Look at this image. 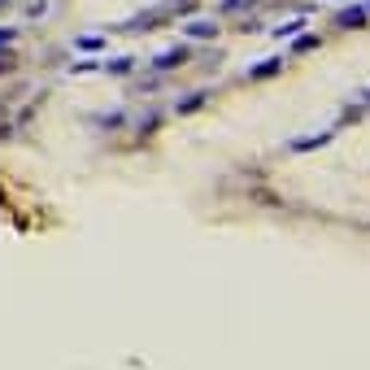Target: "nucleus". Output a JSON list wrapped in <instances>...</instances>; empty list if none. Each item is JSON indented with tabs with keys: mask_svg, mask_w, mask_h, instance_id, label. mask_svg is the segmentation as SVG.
<instances>
[{
	"mask_svg": "<svg viewBox=\"0 0 370 370\" xmlns=\"http://www.w3.org/2000/svg\"><path fill=\"white\" fill-rule=\"evenodd\" d=\"M187 62V49L179 44V49H166L161 57H157V70H174V66H183Z\"/></svg>",
	"mask_w": 370,
	"mask_h": 370,
	"instance_id": "obj_1",
	"label": "nucleus"
},
{
	"mask_svg": "<svg viewBox=\"0 0 370 370\" xmlns=\"http://www.w3.org/2000/svg\"><path fill=\"white\" fill-rule=\"evenodd\" d=\"M340 27H344V31L366 27V9H344V14H340Z\"/></svg>",
	"mask_w": 370,
	"mask_h": 370,
	"instance_id": "obj_2",
	"label": "nucleus"
},
{
	"mask_svg": "<svg viewBox=\"0 0 370 370\" xmlns=\"http://www.w3.org/2000/svg\"><path fill=\"white\" fill-rule=\"evenodd\" d=\"M279 70H283V62H279V57H270V62H261V66L248 70V79H270V75H279Z\"/></svg>",
	"mask_w": 370,
	"mask_h": 370,
	"instance_id": "obj_3",
	"label": "nucleus"
},
{
	"mask_svg": "<svg viewBox=\"0 0 370 370\" xmlns=\"http://www.w3.org/2000/svg\"><path fill=\"white\" fill-rule=\"evenodd\" d=\"M327 140H331V131H318V135H309V140H296L292 148H301V153H305V148H318V144H327Z\"/></svg>",
	"mask_w": 370,
	"mask_h": 370,
	"instance_id": "obj_4",
	"label": "nucleus"
},
{
	"mask_svg": "<svg viewBox=\"0 0 370 370\" xmlns=\"http://www.w3.org/2000/svg\"><path fill=\"white\" fill-rule=\"evenodd\" d=\"M200 105H205V92H192L187 101H179V114H196Z\"/></svg>",
	"mask_w": 370,
	"mask_h": 370,
	"instance_id": "obj_5",
	"label": "nucleus"
},
{
	"mask_svg": "<svg viewBox=\"0 0 370 370\" xmlns=\"http://www.w3.org/2000/svg\"><path fill=\"white\" fill-rule=\"evenodd\" d=\"M218 27H213V22H192V27H187V35H196V40H205V35H213Z\"/></svg>",
	"mask_w": 370,
	"mask_h": 370,
	"instance_id": "obj_6",
	"label": "nucleus"
},
{
	"mask_svg": "<svg viewBox=\"0 0 370 370\" xmlns=\"http://www.w3.org/2000/svg\"><path fill=\"white\" fill-rule=\"evenodd\" d=\"M309 49H318V40L314 35H301V40H296V53H309Z\"/></svg>",
	"mask_w": 370,
	"mask_h": 370,
	"instance_id": "obj_7",
	"label": "nucleus"
},
{
	"mask_svg": "<svg viewBox=\"0 0 370 370\" xmlns=\"http://www.w3.org/2000/svg\"><path fill=\"white\" fill-rule=\"evenodd\" d=\"M244 5H253V0H226V5H222V14H235V9H244Z\"/></svg>",
	"mask_w": 370,
	"mask_h": 370,
	"instance_id": "obj_8",
	"label": "nucleus"
},
{
	"mask_svg": "<svg viewBox=\"0 0 370 370\" xmlns=\"http://www.w3.org/2000/svg\"><path fill=\"white\" fill-rule=\"evenodd\" d=\"M9 40H14V31H0V44H9Z\"/></svg>",
	"mask_w": 370,
	"mask_h": 370,
	"instance_id": "obj_9",
	"label": "nucleus"
},
{
	"mask_svg": "<svg viewBox=\"0 0 370 370\" xmlns=\"http://www.w3.org/2000/svg\"><path fill=\"white\" fill-rule=\"evenodd\" d=\"M5 70H9V57H5V53H0V75H5Z\"/></svg>",
	"mask_w": 370,
	"mask_h": 370,
	"instance_id": "obj_10",
	"label": "nucleus"
}]
</instances>
